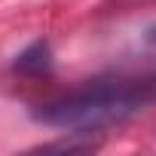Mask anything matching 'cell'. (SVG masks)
I'll list each match as a JSON object with an SVG mask.
<instances>
[{
    "label": "cell",
    "instance_id": "cell-1",
    "mask_svg": "<svg viewBox=\"0 0 156 156\" xmlns=\"http://www.w3.org/2000/svg\"><path fill=\"white\" fill-rule=\"evenodd\" d=\"M156 101V67L138 73H113L98 76L83 86H76L34 110L43 126L64 129L67 135H83L113 129L135 113L147 110Z\"/></svg>",
    "mask_w": 156,
    "mask_h": 156
},
{
    "label": "cell",
    "instance_id": "cell-2",
    "mask_svg": "<svg viewBox=\"0 0 156 156\" xmlns=\"http://www.w3.org/2000/svg\"><path fill=\"white\" fill-rule=\"evenodd\" d=\"M49 43H43V40H37L34 46H28L19 58H16V70L19 73H31V76H43V73H49Z\"/></svg>",
    "mask_w": 156,
    "mask_h": 156
},
{
    "label": "cell",
    "instance_id": "cell-3",
    "mask_svg": "<svg viewBox=\"0 0 156 156\" xmlns=\"http://www.w3.org/2000/svg\"><path fill=\"white\" fill-rule=\"evenodd\" d=\"M150 43H156V28H153V31H150Z\"/></svg>",
    "mask_w": 156,
    "mask_h": 156
}]
</instances>
